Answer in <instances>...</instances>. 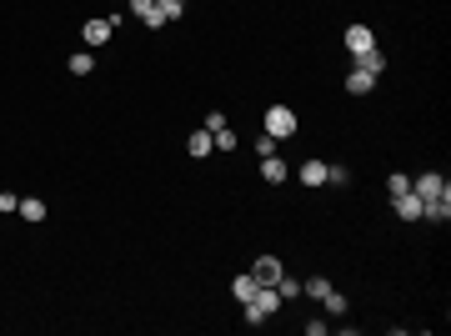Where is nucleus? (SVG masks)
Listing matches in <instances>:
<instances>
[{"instance_id": "nucleus-19", "label": "nucleus", "mask_w": 451, "mask_h": 336, "mask_svg": "<svg viewBox=\"0 0 451 336\" xmlns=\"http://www.w3.org/2000/svg\"><path fill=\"white\" fill-rule=\"evenodd\" d=\"M301 291H306V297H316V301H321V297H326V291H331V281H326V276H311V281H301Z\"/></svg>"}, {"instance_id": "nucleus-14", "label": "nucleus", "mask_w": 451, "mask_h": 336, "mask_svg": "<svg viewBox=\"0 0 451 336\" xmlns=\"http://www.w3.org/2000/svg\"><path fill=\"white\" fill-rule=\"evenodd\" d=\"M261 176H266L271 186H281V181H286V161H276V156H261Z\"/></svg>"}, {"instance_id": "nucleus-26", "label": "nucleus", "mask_w": 451, "mask_h": 336, "mask_svg": "<svg viewBox=\"0 0 451 336\" xmlns=\"http://www.w3.org/2000/svg\"><path fill=\"white\" fill-rule=\"evenodd\" d=\"M206 131H211V136L226 131V116H221V111H211V116H206Z\"/></svg>"}, {"instance_id": "nucleus-4", "label": "nucleus", "mask_w": 451, "mask_h": 336, "mask_svg": "<svg viewBox=\"0 0 451 336\" xmlns=\"http://www.w3.org/2000/svg\"><path fill=\"white\" fill-rule=\"evenodd\" d=\"M412 191H416L421 201H432V196H446L451 186H446V181L436 176V171H426V176H416V181H412Z\"/></svg>"}, {"instance_id": "nucleus-24", "label": "nucleus", "mask_w": 451, "mask_h": 336, "mask_svg": "<svg viewBox=\"0 0 451 336\" xmlns=\"http://www.w3.org/2000/svg\"><path fill=\"white\" fill-rule=\"evenodd\" d=\"M326 181H331V186H346L351 171H346V166H326Z\"/></svg>"}, {"instance_id": "nucleus-6", "label": "nucleus", "mask_w": 451, "mask_h": 336, "mask_svg": "<svg viewBox=\"0 0 451 336\" xmlns=\"http://www.w3.org/2000/svg\"><path fill=\"white\" fill-rule=\"evenodd\" d=\"M131 10L141 15V26H150V30H161V26H166V15H161L156 0H131Z\"/></svg>"}, {"instance_id": "nucleus-16", "label": "nucleus", "mask_w": 451, "mask_h": 336, "mask_svg": "<svg viewBox=\"0 0 451 336\" xmlns=\"http://www.w3.org/2000/svg\"><path fill=\"white\" fill-rule=\"evenodd\" d=\"M326 181V161H306L301 166V186H321Z\"/></svg>"}, {"instance_id": "nucleus-9", "label": "nucleus", "mask_w": 451, "mask_h": 336, "mask_svg": "<svg viewBox=\"0 0 451 336\" xmlns=\"http://www.w3.org/2000/svg\"><path fill=\"white\" fill-rule=\"evenodd\" d=\"M396 216H401V221H421V196H416V191H401V196H396Z\"/></svg>"}, {"instance_id": "nucleus-8", "label": "nucleus", "mask_w": 451, "mask_h": 336, "mask_svg": "<svg viewBox=\"0 0 451 336\" xmlns=\"http://www.w3.org/2000/svg\"><path fill=\"white\" fill-rule=\"evenodd\" d=\"M186 151H191V156H196V161H206L211 151H216V136H211V131H206V125H201V131H196V136H191V141H186Z\"/></svg>"}, {"instance_id": "nucleus-12", "label": "nucleus", "mask_w": 451, "mask_h": 336, "mask_svg": "<svg viewBox=\"0 0 451 336\" xmlns=\"http://www.w3.org/2000/svg\"><path fill=\"white\" fill-rule=\"evenodd\" d=\"M256 291H261V281H256V276H236V281H231V297H236V301H251Z\"/></svg>"}, {"instance_id": "nucleus-2", "label": "nucleus", "mask_w": 451, "mask_h": 336, "mask_svg": "<svg viewBox=\"0 0 451 336\" xmlns=\"http://www.w3.org/2000/svg\"><path fill=\"white\" fill-rule=\"evenodd\" d=\"M261 125H266V136L286 141V136H296V111H291V106H271V111L261 116Z\"/></svg>"}, {"instance_id": "nucleus-1", "label": "nucleus", "mask_w": 451, "mask_h": 336, "mask_svg": "<svg viewBox=\"0 0 451 336\" xmlns=\"http://www.w3.org/2000/svg\"><path fill=\"white\" fill-rule=\"evenodd\" d=\"M241 306H246V326H261V321H271L276 311H281V291H276V286H261V291H256L251 301H241Z\"/></svg>"}, {"instance_id": "nucleus-15", "label": "nucleus", "mask_w": 451, "mask_h": 336, "mask_svg": "<svg viewBox=\"0 0 451 336\" xmlns=\"http://www.w3.org/2000/svg\"><path fill=\"white\" fill-rule=\"evenodd\" d=\"M26 221H46V201H35V196H20V206H15Z\"/></svg>"}, {"instance_id": "nucleus-3", "label": "nucleus", "mask_w": 451, "mask_h": 336, "mask_svg": "<svg viewBox=\"0 0 451 336\" xmlns=\"http://www.w3.org/2000/svg\"><path fill=\"white\" fill-rule=\"evenodd\" d=\"M251 276L261 281V286H276V281L286 276V266L276 261V256H256V266H251Z\"/></svg>"}, {"instance_id": "nucleus-18", "label": "nucleus", "mask_w": 451, "mask_h": 336, "mask_svg": "<svg viewBox=\"0 0 451 336\" xmlns=\"http://www.w3.org/2000/svg\"><path fill=\"white\" fill-rule=\"evenodd\" d=\"M321 306H326V311H331V317H346V297H341V291H336V286L326 291V297H321Z\"/></svg>"}, {"instance_id": "nucleus-22", "label": "nucleus", "mask_w": 451, "mask_h": 336, "mask_svg": "<svg viewBox=\"0 0 451 336\" xmlns=\"http://www.w3.org/2000/svg\"><path fill=\"white\" fill-rule=\"evenodd\" d=\"M276 291H281V301H291V297H301V281H291V276H281V281H276Z\"/></svg>"}, {"instance_id": "nucleus-27", "label": "nucleus", "mask_w": 451, "mask_h": 336, "mask_svg": "<svg viewBox=\"0 0 451 336\" xmlns=\"http://www.w3.org/2000/svg\"><path fill=\"white\" fill-rule=\"evenodd\" d=\"M20 206V196H10V191H0V211H15Z\"/></svg>"}, {"instance_id": "nucleus-17", "label": "nucleus", "mask_w": 451, "mask_h": 336, "mask_svg": "<svg viewBox=\"0 0 451 336\" xmlns=\"http://www.w3.org/2000/svg\"><path fill=\"white\" fill-rule=\"evenodd\" d=\"M91 71H96V55L91 51H76L71 55V76H91Z\"/></svg>"}, {"instance_id": "nucleus-11", "label": "nucleus", "mask_w": 451, "mask_h": 336, "mask_svg": "<svg viewBox=\"0 0 451 336\" xmlns=\"http://www.w3.org/2000/svg\"><path fill=\"white\" fill-rule=\"evenodd\" d=\"M346 91H351V96H366V91H376V76H371V71H361V66H356V71L346 76Z\"/></svg>"}, {"instance_id": "nucleus-25", "label": "nucleus", "mask_w": 451, "mask_h": 336, "mask_svg": "<svg viewBox=\"0 0 451 336\" xmlns=\"http://www.w3.org/2000/svg\"><path fill=\"white\" fill-rule=\"evenodd\" d=\"M216 151H236V136H231V125H226V131H216Z\"/></svg>"}, {"instance_id": "nucleus-10", "label": "nucleus", "mask_w": 451, "mask_h": 336, "mask_svg": "<svg viewBox=\"0 0 451 336\" xmlns=\"http://www.w3.org/2000/svg\"><path fill=\"white\" fill-rule=\"evenodd\" d=\"M421 216H426V221H446V216H451V191H446V196H432V201H421Z\"/></svg>"}, {"instance_id": "nucleus-20", "label": "nucleus", "mask_w": 451, "mask_h": 336, "mask_svg": "<svg viewBox=\"0 0 451 336\" xmlns=\"http://www.w3.org/2000/svg\"><path fill=\"white\" fill-rule=\"evenodd\" d=\"M386 191H391V196H401V191H412V176H401V171H391V176H386Z\"/></svg>"}, {"instance_id": "nucleus-23", "label": "nucleus", "mask_w": 451, "mask_h": 336, "mask_svg": "<svg viewBox=\"0 0 451 336\" xmlns=\"http://www.w3.org/2000/svg\"><path fill=\"white\" fill-rule=\"evenodd\" d=\"M256 156H276V136H266V131L256 136Z\"/></svg>"}, {"instance_id": "nucleus-7", "label": "nucleus", "mask_w": 451, "mask_h": 336, "mask_svg": "<svg viewBox=\"0 0 451 336\" xmlns=\"http://www.w3.org/2000/svg\"><path fill=\"white\" fill-rule=\"evenodd\" d=\"M116 35V26H111V20H85V46H105V40H111Z\"/></svg>"}, {"instance_id": "nucleus-5", "label": "nucleus", "mask_w": 451, "mask_h": 336, "mask_svg": "<svg viewBox=\"0 0 451 336\" xmlns=\"http://www.w3.org/2000/svg\"><path fill=\"white\" fill-rule=\"evenodd\" d=\"M341 40H346V51H351V55H361V51H371V46H376L371 26H346V35H341Z\"/></svg>"}, {"instance_id": "nucleus-21", "label": "nucleus", "mask_w": 451, "mask_h": 336, "mask_svg": "<svg viewBox=\"0 0 451 336\" xmlns=\"http://www.w3.org/2000/svg\"><path fill=\"white\" fill-rule=\"evenodd\" d=\"M156 6H161L166 20H181V15H186V0H156Z\"/></svg>"}, {"instance_id": "nucleus-13", "label": "nucleus", "mask_w": 451, "mask_h": 336, "mask_svg": "<svg viewBox=\"0 0 451 336\" xmlns=\"http://www.w3.org/2000/svg\"><path fill=\"white\" fill-rule=\"evenodd\" d=\"M356 66H361V71H371V76H381V71H386V55L371 46V51H361V55H356Z\"/></svg>"}]
</instances>
